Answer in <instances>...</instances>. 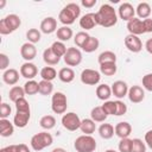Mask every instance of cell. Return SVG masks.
<instances>
[{
  "instance_id": "14",
  "label": "cell",
  "mask_w": 152,
  "mask_h": 152,
  "mask_svg": "<svg viewBox=\"0 0 152 152\" xmlns=\"http://www.w3.org/2000/svg\"><path fill=\"white\" fill-rule=\"evenodd\" d=\"M112 94L118 97L119 100L120 99H124L127 94H128V87H127V83L124 82V81H115L113 84H112Z\"/></svg>"
},
{
  "instance_id": "21",
  "label": "cell",
  "mask_w": 152,
  "mask_h": 152,
  "mask_svg": "<svg viewBox=\"0 0 152 152\" xmlns=\"http://www.w3.org/2000/svg\"><path fill=\"white\" fill-rule=\"evenodd\" d=\"M2 81L8 86H14L19 81V72L15 69H7L2 74Z\"/></svg>"
},
{
  "instance_id": "15",
  "label": "cell",
  "mask_w": 152,
  "mask_h": 152,
  "mask_svg": "<svg viewBox=\"0 0 152 152\" xmlns=\"http://www.w3.org/2000/svg\"><path fill=\"white\" fill-rule=\"evenodd\" d=\"M128 99L133 103H140L145 97V91L140 86H132L128 89Z\"/></svg>"
},
{
  "instance_id": "27",
  "label": "cell",
  "mask_w": 152,
  "mask_h": 152,
  "mask_svg": "<svg viewBox=\"0 0 152 152\" xmlns=\"http://www.w3.org/2000/svg\"><path fill=\"white\" fill-rule=\"evenodd\" d=\"M114 133H115L114 127L110 124H102L99 127V134L102 139H110V138H113Z\"/></svg>"
},
{
  "instance_id": "22",
  "label": "cell",
  "mask_w": 152,
  "mask_h": 152,
  "mask_svg": "<svg viewBox=\"0 0 152 152\" xmlns=\"http://www.w3.org/2000/svg\"><path fill=\"white\" fill-rule=\"evenodd\" d=\"M96 96H97V99H100L102 101H108L109 97L112 96V87H109L106 83L97 86V88H96Z\"/></svg>"
},
{
  "instance_id": "25",
  "label": "cell",
  "mask_w": 152,
  "mask_h": 152,
  "mask_svg": "<svg viewBox=\"0 0 152 152\" xmlns=\"http://www.w3.org/2000/svg\"><path fill=\"white\" fill-rule=\"evenodd\" d=\"M80 129L82 131V133L87 134V135H91L95 129H96V125H95V121H93L91 119H83L81 121V126H80Z\"/></svg>"
},
{
  "instance_id": "24",
  "label": "cell",
  "mask_w": 152,
  "mask_h": 152,
  "mask_svg": "<svg viewBox=\"0 0 152 152\" xmlns=\"http://www.w3.org/2000/svg\"><path fill=\"white\" fill-rule=\"evenodd\" d=\"M58 78L64 82V83H70L74 81L75 78V72L71 68H62L59 71H58Z\"/></svg>"
},
{
  "instance_id": "5",
  "label": "cell",
  "mask_w": 152,
  "mask_h": 152,
  "mask_svg": "<svg viewBox=\"0 0 152 152\" xmlns=\"http://www.w3.org/2000/svg\"><path fill=\"white\" fill-rule=\"evenodd\" d=\"M53 141V138L50 133L48 132H40V133H37L34 134L32 138H31V147L34 150V151H42L44 150L45 147L50 146Z\"/></svg>"
},
{
  "instance_id": "1",
  "label": "cell",
  "mask_w": 152,
  "mask_h": 152,
  "mask_svg": "<svg viewBox=\"0 0 152 152\" xmlns=\"http://www.w3.org/2000/svg\"><path fill=\"white\" fill-rule=\"evenodd\" d=\"M95 20L96 24L102 27H112L118 21V15L115 10L109 4L101 5L100 10L95 13Z\"/></svg>"
},
{
  "instance_id": "53",
  "label": "cell",
  "mask_w": 152,
  "mask_h": 152,
  "mask_svg": "<svg viewBox=\"0 0 152 152\" xmlns=\"http://www.w3.org/2000/svg\"><path fill=\"white\" fill-rule=\"evenodd\" d=\"M15 152H31V151L25 144H19L15 145Z\"/></svg>"
},
{
  "instance_id": "43",
  "label": "cell",
  "mask_w": 152,
  "mask_h": 152,
  "mask_svg": "<svg viewBox=\"0 0 152 152\" xmlns=\"http://www.w3.org/2000/svg\"><path fill=\"white\" fill-rule=\"evenodd\" d=\"M103 112L107 115H115V110H116V106H115V101H104V103L101 106Z\"/></svg>"
},
{
  "instance_id": "11",
  "label": "cell",
  "mask_w": 152,
  "mask_h": 152,
  "mask_svg": "<svg viewBox=\"0 0 152 152\" xmlns=\"http://www.w3.org/2000/svg\"><path fill=\"white\" fill-rule=\"evenodd\" d=\"M127 30H128L129 34H134V36L146 33L142 20L139 18H135V17L133 19H131L129 21H127Z\"/></svg>"
},
{
  "instance_id": "37",
  "label": "cell",
  "mask_w": 152,
  "mask_h": 152,
  "mask_svg": "<svg viewBox=\"0 0 152 152\" xmlns=\"http://www.w3.org/2000/svg\"><path fill=\"white\" fill-rule=\"evenodd\" d=\"M24 90L27 95H34L39 93V82H36L34 80H28L24 84Z\"/></svg>"
},
{
  "instance_id": "38",
  "label": "cell",
  "mask_w": 152,
  "mask_h": 152,
  "mask_svg": "<svg viewBox=\"0 0 152 152\" xmlns=\"http://www.w3.org/2000/svg\"><path fill=\"white\" fill-rule=\"evenodd\" d=\"M39 125H40V127L44 128V129H51V128H53L55 125H56V119H55V116H52V115H44V116L40 119Z\"/></svg>"
},
{
  "instance_id": "49",
  "label": "cell",
  "mask_w": 152,
  "mask_h": 152,
  "mask_svg": "<svg viewBox=\"0 0 152 152\" xmlns=\"http://www.w3.org/2000/svg\"><path fill=\"white\" fill-rule=\"evenodd\" d=\"M10 65V58L6 53H0V69L7 70V66Z\"/></svg>"
},
{
  "instance_id": "33",
  "label": "cell",
  "mask_w": 152,
  "mask_h": 152,
  "mask_svg": "<svg viewBox=\"0 0 152 152\" xmlns=\"http://www.w3.org/2000/svg\"><path fill=\"white\" fill-rule=\"evenodd\" d=\"M99 64L103 63H116V55L113 51H103L97 57Z\"/></svg>"
},
{
  "instance_id": "23",
  "label": "cell",
  "mask_w": 152,
  "mask_h": 152,
  "mask_svg": "<svg viewBox=\"0 0 152 152\" xmlns=\"http://www.w3.org/2000/svg\"><path fill=\"white\" fill-rule=\"evenodd\" d=\"M14 132L13 124L7 119H0V135L1 137H11Z\"/></svg>"
},
{
  "instance_id": "31",
  "label": "cell",
  "mask_w": 152,
  "mask_h": 152,
  "mask_svg": "<svg viewBox=\"0 0 152 152\" xmlns=\"http://www.w3.org/2000/svg\"><path fill=\"white\" fill-rule=\"evenodd\" d=\"M135 12H137L139 19H140V18L147 19V18L150 17V14H151V6H150L147 2H140V4L137 6Z\"/></svg>"
},
{
  "instance_id": "51",
  "label": "cell",
  "mask_w": 152,
  "mask_h": 152,
  "mask_svg": "<svg viewBox=\"0 0 152 152\" xmlns=\"http://www.w3.org/2000/svg\"><path fill=\"white\" fill-rule=\"evenodd\" d=\"M145 142L146 145L152 150V129L151 131H147L145 133Z\"/></svg>"
},
{
  "instance_id": "19",
  "label": "cell",
  "mask_w": 152,
  "mask_h": 152,
  "mask_svg": "<svg viewBox=\"0 0 152 152\" xmlns=\"http://www.w3.org/2000/svg\"><path fill=\"white\" fill-rule=\"evenodd\" d=\"M30 116H31V112H19V110H17V113L14 114V118H13V124L19 128H24L28 124Z\"/></svg>"
},
{
  "instance_id": "3",
  "label": "cell",
  "mask_w": 152,
  "mask_h": 152,
  "mask_svg": "<svg viewBox=\"0 0 152 152\" xmlns=\"http://www.w3.org/2000/svg\"><path fill=\"white\" fill-rule=\"evenodd\" d=\"M21 25V20L17 14H8L0 20V33L10 34Z\"/></svg>"
},
{
  "instance_id": "20",
  "label": "cell",
  "mask_w": 152,
  "mask_h": 152,
  "mask_svg": "<svg viewBox=\"0 0 152 152\" xmlns=\"http://www.w3.org/2000/svg\"><path fill=\"white\" fill-rule=\"evenodd\" d=\"M97 24H96V20H95V13H87V14L82 15L81 19H80V26L82 28H84L86 31L91 30Z\"/></svg>"
},
{
  "instance_id": "26",
  "label": "cell",
  "mask_w": 152,
  "mask_h": 152,
  "mask_svg": "<svg viewBox=\"0 0 152 152\" xmlns=\"http://www.w3.org/2000/svg\"><path fill=\"white\" fill-rule=\"evenodd\" d=\"M43 59H44V62L48 65H56L61 61V58L52 52L51 48H48V49L44 50V52H43Z\"/></svg>"
},
{
  "instance_id": "57",
  "label": "cell",
  "mask_w": 152,
  "mask_h": 152,
  "mask_svg": "<svg viewBox=\"0 0 152 152\" xmlns=\"http://www.w3.org/2000/svg\"><path fill=\"white\" fill-rule=\"evenodd\" d=\"M5 5H6V1H5V0H1V4H0V8H2Z\"/></svg>"
},
{
  "instance_id": "47",
  "label": "cell",
  "mask_w": 152,
  "mask_h": 152,
  "mask_svg": "<svg viewBox=\"0 0 152 152\" xmlns=\"http://www.w3.org/2000/svg\"><path fill=\"white\" fill-rule=\"evenodd\" d=\"M12 112V108L10 104H7L6 102H2L0 106V118L1 119H6Z\"/></svg>"
},
{
  "instance_id": "4",
  "label": "cell",
  "mask_w": 152,
  "mask_h": 152,
  "mask_svg": "<svg viewBox=\"0 0 152 152\" xmlns=\"http://www.w3.org/2000/svg\"><path fill=\"white\" fill-rule=\"evenodd\" d=\"M74 147L77 152H94L96 150V140L91 135H80L74 142Z\"/></svg>"
},
{
  "instance_id": "48",
  "label": "cell",
  "mask_w": 152,
  "mask_h": 152,
  "mask_svg": "<svg viewBox=\"0 0 152 152\" xmlns=\"http://www.w3.org/2000/svg\"><path fill=\"white\" fill-rule=\"evenodd\" d=\"M142 87H144L146 90L152 91V72L146 74V75L142 77Z\"/></svg>"
},
{
  "instance_id": "30",
  "label": "cell",
  "mask_w": 152,
  "mask_h": 152,
  "mask_svg": "<svg viewBox=\"0 0 152 152\" xmlns=\"http://www.w3.org/2000/svg\"><path fill=\"white\" fill-rule=\"evenodd\" d=\"M56 34L59 42H68L70 38H72V30L69 26H62L57 30Z\"/></svg>"
},
{
  "instance_id": "10",
  "label": "cell",
  "mask_w": 152,
  "mask_h": 152,
  "mask_svg": "<svg viewBox=\"0 0 152 152\" xmlns=\"http://www.w3.org/2000/svg\"><path fill=\"white\" fill-rule=\"evenodd\" d=\"M125 46L127 48L128 51L133 53H138L142 49V43L138 36L134 34H127L125 37Z\"/></svg>"
},
{
  "instance_id": "28",
  "label": "cell",
  "mask_w": 152,
  "mask_h": 152,
  "mask_svg": "<svg viewBox=\"0 0 152 152\" xmlns=\"http://www.w3.org/2000/svg\"><path fill=\"white\" fill-rule=\"evenodd\" d=\"M25 90H24V87H19V86H14L10 89V93H8V97L11 101L13 102H17L19 99H23L25 96Z\"/></svg>"
},
{
  "instance_id": "42",
  "label": "cell",
  "mask_w": 152,
  "mask_h": 152,
  "mask_svg": "<svg viewBox=\"0 0 152 152\" xmlns=\"http://www.w3.org/2000/svg\"><path fill=\"white\" fill-rule=\"evenodd\" d=\"M89 37H90V36H89L87 32L81 31V32L76 33V36H75V38H74V42H75V44H76L78 48H81V49H82V46L84 45V43L88 40V38H89Z\"/></svg>"
},
{
  "instance_id": "41",
  "label": "cell",
  "mask_w": 152,
  "mask_h": 152,
  "mask_svg": "<svg viewBox=\"0 0 152 152\" xmlns=\"http://www.w3.org/2000/svg\"><path fill=\"white\" fill-rule=\"evenodd\" d=\"M26 38H27L28 43L36 44L40 40V31H38L37 28H30L26 32Z\"/></svg>"
},
{
  "instance_id": "7",
  "label": "cell",
  "mask_w": 152,
  "mask_h": 152,
  "mask_svg": "<svg viewBox=\"0 0 152 152\" xmlns=\"http://www.w3.org/2000/svg\"><path fill=\"white\" fill-rule=\"evenodd\" d=\"M81 121L82 120L80 119V116L74 112H69L66 114H63V116H62V126L65 129L71 131V132L80 128Z\"/></svg>"
},
{
  "instance_id": "32",
  "label": "cell",
  "mask_w": 152,
  "mask_h": 152,
  "mask_svg": "<svg viewBox=\"0 0 152 152\" xmlns=\"http://www.w3.org/2000/svg\"><path fill=\"white\" fill-rule=\"evenodd\" d=\"M99 45H100L99 39L90 36L88 38V40L84 43V45L82 46V50L86 51V52H88V53H90V52H94L95 50H97L99 49Z\"/></svg>"
},
{
  "instance_id": "2",
  "label": "cell",
  "mask_w": 152,
  "mask_h": 152,
  "mask_svg": "<svg viewBox=\"0 0 152 152\" xmlns=\"http://www.w3.org/2000/svg\"><path fill=\"white\" fill-rule=\"evenodd\" d=\"M80 14H81L80 6L77 4H75V2H70L66 6H64L63 10L59 12L58 19L64 26H68V25L74 24L75 20L80 17Z\"/></svg>"
},
{
  "instance_id": "58",
  "label": "cell",
  "mask_w": 152,
  "mask_h": 152,
  "mask_svg": "<svg viewBox=\"0 0 152 152\" xmlns=\"http://www.w3.org/2000/svg\"><path fill=\"white\" fill-rule=\"evenodd\" d=\"M104 152H116L115 150H112V148H109V150H107V151H104Z\"/></svg>"
},
{
  "instance_id": "56",
  "label": "cell",
  "mask_w": 152,
  "mask_h": 152,
  "mask_svg": "<svg viewBox=\"0 0 152 152\" xmlns=\"http://www.w3.org/2000/svg\"><path fill=\"white\" fill-rule=\"evenodd\" d=\"M51 152H66L64 148H62V147H56V148H53Z\"/></svg>"
},
{
  "instance_id": "18",
  "label": "cell",
  "mask_w": 152,
  "mask_h": 152,
  "mask_svg": "<svg viewBox=\"0 0 152 152\" xmlns=\"http://www.w3.org/2000/svg\"><path fill=\"white\" fill-rule=\"evenodd\" d=\"M114 131H115V134L120 139H125V138H128L129 134L132 133V126L127 121H121L115 125Z\"/></svg>"
},
{
  "instance_id": "40",
  "label": "cell",
  "mask_w": 152,
  "mask_h": 152,
  "mask_svg": "<svg viewBox=\"0 0 152 152\" xmlns=\"http://www.w3.org/2000/svg\"><path fill=\"white\" fill-rule=\"evenodd\" d=\"M131 152H146V145L145 142L139 139H132V147H131Z\"/></svg>"
},
{
  "instance_id": "29",
  "label": "cell",
  "mask_w": 152,
  "mask_h": 152,
  "mask_svg": "<svg viewBox=\"0 0 152 152\" xmlns=\"http://www.w3.org/2000/svg\"><path fill=\"white\" fill-rule=\"evenodd\" d=\"M90 116H91V120L95 121V122H103L106 119H107V114L103 112L102 107L101 106H97V107H94L90 112Z\"/></svg>"
},
{
  "instance_id": "50",
  "label": "cell",
  "mask_w": 152,
  "mask_h": 152,
  "mask_svg": "<svg viewBox=\"0 0 152 152\" xmlns=\"http://www.w3.org/2000/svg\"><path fill=\"white\" fill-rule=\"evenodd\" d=\"M142 23H144L145 32H146V33H148V32H152V19H151V18L144 19V20H142Z\"/></svg>"
},
{
  "instance_id": "9",
  "label": "cell",
  "mask_w": 152,
  "mask_h": 152,
  "mask_svg": "<svg viewBox=\"0 0 152 152\" xmlns=\"http://www.w3.org/2000/svg\"><path fill=\"white\" fill-rule=\"evenodd\" d=\"M64 62L69 66H76L82 62V53L77 48H69L63 57Z\"/></svg>"
},
{
  "instance_id": "45",
  "label": "cell",
  "mask_w": 152,
  "mask_h": 152,
  "mask_svg": "<svg viewBox=\"0 0 152 152\" xmlns=\"http://www.w3.org/2000/svg\"><path fill=\"white\" fill-rule=\"evenodd\" d=\"M15 103V109L17 110H19V112H31L30 110V104H28V102L26 101V99L25 97H23V99H19L17 102H14Z\"/></svg>"
},
{
  "instance_id": "46",
  "label": "cell",
  "mask_w": 152,
  "mask_h": 152,
  "mask_svg": "<svg viewBox=\"0 0 152 152\" xmlns=\"http://www.w3.org/2000/svg\"><path fill=\"white\" fill-rule=\"evenodd\" d=\"M115 106H116V110H115V115H116V116H121V115L126 114V112H127V106L125 104V102L118 100V101H115Z\"/></svg>"
},
{
  "instance_id": "44",
  "label": "cell",
  "mask_w": 152,
  "mask_h": 152,
  "mask_svg": "<svg viewBox=\"0 0 152 152\" xmlns=\"http://www.w3.org/2000/svg\"><path fill=\"white\" fill-rule=\"evenodd\" d=\"M119 151L120 152H131V147H132V139L129 138H125L121 139L119 141Z\"/></svg>"
},
{
  "instance_id": "36",
  "label": "cell",
  "mask_w": 152,
  "mask_h": 152,
  "mask_svg": "<svg viewBox=\"0 0 152 152\" xmlns=\"http://www.w3.org/2000/svg\"><path fill=\"white\" fill-rule=\"evenodd\" d=\"M57 76V71L52 68V66H44L42 70H40V77L42 80L44 81H52L55 80Z\"/></svg>"
},
{
  "instance_id": "55",
  "label": "cell",
  "mask_w": 152,
  "mask_h": 152,
  "mask_svg": "<svg viewBox=\"0 0 152 152\" xmlns=\"http://www.w3.org/2000/svg\"><path fill=\"white\" fill-rule=\"evenodd\" d=\"M0 152H15V145H10L6 147H2Z\"/></svg>"
},
{
  "instance_id": "16",
  "label": "cell",
  "mask_w": 152,
  "mask_h": 152,
  "mask_svg": "<svg viewBox=\"0 0 152 152\" xmlns=\"http://www.w3.org/2000/svg\"><path fill=\"white\" fill-rule=\"evenodd\" d=\"M57 20L53 17H46L40 23V31L45 34H50L57 31Z\"/></svg>"
},
{
  "instance_id": "54",
  "label": "cell",
  "mask_w": 152,
  "mask_h": 152,
  "mask_svg": "<svg viewBox=\"0 0 152 152\" xmlns=\"http://www.w3.org/2000/svg\"><path fill=\"white\" fill-rule=\"evenodd\" d=\"M145 49H146V51H147L148 53L152 55V38H150V39L146 40V43H145Z\"/></svg>"
},
{
  "instance_id": "17",
  "label": "cell",
  "mask_w": 152,
  "mask_h": 152,
  "mask_svg": "<svg viewBox=\"0 0 152 152\" xmlns=\"http://www.w3.org/2000/svg\"><path fill=\"white\" fill-rule=\"evenodd\" d=\"M38 74V69L36 64L31 62H26L20 66V75L27 80H33Z\"/></svg>"
},
{
  "instance_id": "8",
  "label": "cell",
  "mask_w": 152,
  "mask_h": 152,
  "mask_svg": "<svg viewBox=\"0 0 152 152\" xmlns=\"http://www.w3.org/2000/svg\"><path fill=\"white\" fill-rule=\"evenodd\" d=\"M101 80L99 71L94 69H84L81 72V82L86 86H96Z\"/></svg>"
},
{
  "instance_id": "52",
  "label": "cell",
  "mask_w": 152,
  "mask_h": 152,
  "mask_svg": "<svg viewBox=\"0 0 152 152\" xmlns=\"http://www.w3.org/2000/svg\"><path fill=\"white\" fill-rule=\"evenodd\" d=\"M81 4H82V6H84L87 8H91L93 6L96 5V0H82Z\"/></svg>"
},
{
  "instance_id": "12",
  "label": "cell",
  "mask_w": 152,
  "mask_h": 152,
  "mask_svg": "<svg viewBox=\"0 0 152 152\" xmlns=\"http://www.w3.org/2000/svg\"><path fill=\"white\" fill-rule=\"evenodd\" d=\"M119 17L125 20V21H129L131 19L134 18L135 14V8L129 4V2H124L119 6Z\"/></svg>"
},
{
  "instance_id": "13",
  "label": "cell",
  "mask_w": 152,
  "mask_h": 152,
  "mask_svg": "<svg viewBox=\"0 0 152 152\" xmlns=\"http://www.w3.org/2000/svg\"><path fill=\"white\" fill-rule=\"evenodd\" d=\"M20 55L26 62H30V61L34 59V57L37 56V49H36L34 44L28 43V42L24 43L20 48Z\"/></svg>"
},
{
  "instance_id": "34",
  "label": "cell",
  "mask_w": 152,
  "mask_h": 152,
  "mask_svg": "<svg viewBox=\"0 0 152 152\" xmlns=\"http://www.w3.org/2000/svg\"><path fill=\"white\" fill-rule=\"evenodd\" d=\"M50 48H51L52 52H53L56 56H58L59 58H61V57H64V55L66 53V50H68L66 46H65V44H64L63 42H59V40L53 42Z\"/></svg>"
},
{
  "instance_id": "35",
  "label": "cell",
  "mask_w": 152,
  "mask_h": 152,
  "mask_svg": "<svg viewBox=\"0 0 152 152\" xmlns=\"http://www.w3.org/2000/svg\"><path fill=\"white\" fill-rule=\"evenodd\" d=\"M116 70H118L116 63H103V64H100V71L104 76H113V75H115Z\"/></svg>"
},
{
  "instance_id": "6",
  "label": "cell",
  "mask_w": 152,
  "mask_h": 152,
  "mask_svg": "<svg viewBox=\"0 0 152 152\" xmlns=\"http://www.w3.org/2000/svg\"><path fill=\"white\" fill-rule=\"evenodd\" d=\"M68 108L66 95L62 91H56L51 97V109L56 114H64Z\"/></svg>"
},
{
  "instance_id": "39",
  "label": "cell",
  "mask_w": 152,
  "mask_h": 152,
  "mask_svg": "<svg viewBox=\"0 0 152 152\" xmlns=\"http://www.w3.org/2000/svg\"><path fill=\"white\" fill-rule=\"evenodd\" d=\"M52 90H53V84H52V82H50V81H44V80H42L40 82H39V94H42V95H50L51 93H52Z\"/></svg>"
}]
</instances>
